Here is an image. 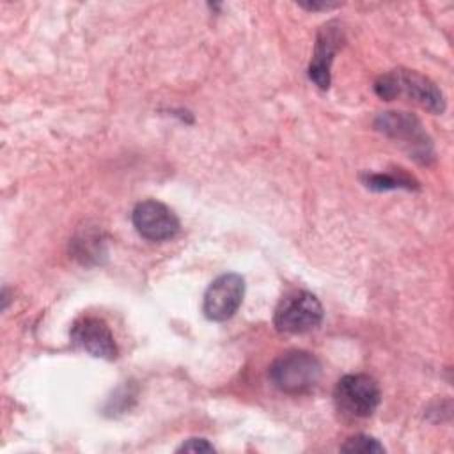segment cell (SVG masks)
I'll return each mask as SVG.
<instances>
[{
    "mask_svg": "<svg viewBox=\"0 0 454 454\" xmlns=\"http://www.w3.org/2000/svg\"><path fill=\"white\" fill-rule=\"evenodd\" d=\"M374 90L380 98L388 101L404 96L434 114H440L445 108L443 94L438 87L429 78L410 69H394L381 74L374 83Z\"/></svg>",
    "mask_w": 454,
    "mask_h": 454,
    "instance_id": "cell-1",
    "label": "cell"
},
{
    "mask_svg": "<svg viewBox=\"0 0 454 454\" xmlns=\"http://www.w3.org/2000/svg\"><path fill=\"white\" fill-rule=\"evenodd\" d=\"M321 372V364L312 353L293 349L275 358L268 374L280 392L298 395L310 392L319 383Z\"/></svg>",
    "mask_w": 454,
    "mask_h": 454,
    "instance_id": "cell-2",
    "label": "cell"
},
{
    "mask_svg": "<svg viewBox=\"0 0 454 454\" xmlns=\"http://www.w3.org/2000/svg\"><path fill=\"white\" fill-rule=\"evenodd\" d=\"M381 399L376 380L369 374H346L333 390L337 410L349 419H365L374 413Z\"/></svg>",
    "mask_w": 454,
    "mask_h": 454,
    "instance_id": "cell-3",
    "label": "cell"
},
{
    "mask_svg": "<svg viewBox=\"0 0 454 454\" xmlns=\"http://www.w3.org/2000/svg\"><path fill=\"white\" fill-rule=\"evenodd\" d=\"M323 321V307L309 291H294L284 296L275 309L273 323L284 333H307Z\"/></svg>",
    "mask_w": 454,
    "mask_h": 454,
    "instance_id": "cell-4",
    "label": "cell"
},
{
    "mask_svg": "<svg viewBox=\"0 0 454 454\" xmlns=\"http://www.w3.org/2000/svg\"><path fill=\"white\" fill-rule=\"evenodd\" d=\"M243 294V277L238 273H223L216 277L206 289L202 312L211 321H227L238 312Z\"/></svg>",
    "mask_w": 454,
    "mask_h": 454,
    "instance_id": "cell-5",
    "label": "cell"
},
{
    "mask_svg": "<svg viewBox=\"0 0 454 454\" xmlns=\"http://www.w3.org/2000/svg\"><path fill=\"white\" fill-rule=\"evenodd\" d=\"M137 232L149 241H167L179 232L177 216L158 200H142L131 213Z\"/></svg>",
    "mask_w": 454,
    "mask_h": 454,
    "instance_id": "cell-6",
    "label": "cell"
},
{
    "mask_svg": "<svg viewBox=\"0 0 454 454\" xmlns=\"http://www.w3.org/2000/svg\"><path fill=\"white\" fill-rule=\"evenodd\" d=\"M71 340L96 358L112 360L117 356V344L108 325L101 317L83 316L71 326Z\"/></svg>",
    "mask_w": 454,
    "mask_h": 454,
    "instance_id": "cell-7",
    "label": "cell"
},
{
    "mask_svg": "<svg viewBox=\"0 0 454 454\" xmlns=\"http://www.w3.org/2000/svg\"><path fill=\"white\" fill-rule=\"evenodd\" d=\"M376 128L395 140H403L411 154H420L424 158L431 154V142L424 133L420 121L411 114L385 112L376 119Z\"/></svg>",
    "mask_w": 454,
    "mask_h": 454,
    "instance_id": "cell-8",
    "label": "cell"
},
{
    "mask_svg": "<svg viewBox=\"0 0 454 454\" xmlns=\"http://www.w3.org/2000/svg\"><path fill=\"white\" fill-rule=\"evenodd\" d=\"M340 39L339 28L333 27V23L325 25L317 34L316 51L312 57V62L309 66V78L319 87L328 89L330 85V64L333 59V53L337 50Z\"/></svg>",
    "mask_w": 454,
    "mask_h": 454,
    "instance_id": "cell-9",
    "label": "cell"
},
{
    "mask_svg": "<svg viewBox=\"0 0 454 454\" xmlns=\"http://www.w3.org/2000/svg\"><path fill=\"white\" fill-rule=\"evenodd\" d=\"M342 452H383L385 447L372 436L367 434H355L351 438H348L342 445H340Z\"/></svg>",
    "mask_w": 454,
    "mask_h": 454,
    "instance_id": "cell-10",
    "label": "cell"
},
{
    "mask_svg": "<svg viewBox=\"0 0 454 454\" xmlns=\"http://www.w3.org/2000/svg\"><path fill=\"white\" fill-rule=\"evenodd\" d=\"M408 179H395L392 176H381V174H374V176H369L367 177V186L369 188H374V190H387V188H395V186H401V184H406L408 186Z\"/></svg>",
    "mask_w": 454,
    "mask_h": 454,
    "instance_id": "cell-11",
    "label": "cell"
},
{
    "mask_svg": "<svg viewBox=\"0 0 454 454\" xmlns=\"http://www.w3.org/2000/svg\"><path fill=\"white\" fill-rule=\"evenodd\" d=\"M177 452H215V447L204 438H190L177 447Z\"/></svg>",
    "mask_w": 454,
    "mask_h": 454,
    "instance_id": "cell-12",
    "label": "cell"
},
{
    "mask_svg": "<svg viewBox=\"0 0 454 454\" xmlns=\"http://www.w3.org/2000/svg\"><path fill=\"white\" fill-rule=\"evenodd\" d=\"M303 7H307V9H316L317 5H312V4H310V5H303ZM319 7H330V5H328V4H325V5H319Z\"/></svg>",
    "mask_w": 454,
    "mask_h": 454,
    "instance_id": "cell-13",
    "label": "cell"
}]
</instances>
